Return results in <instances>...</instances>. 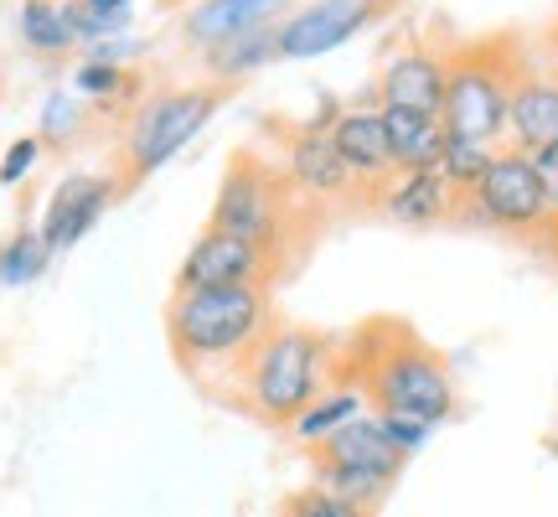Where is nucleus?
<instances>
[{
	"mask_svg": "<svg viewBox=\"0 0 558 517\" xmlns=\"http://www.w3.org/2000/svg\"><path fill=\"white\" fill-rule=\"evenodd\" d=\"M331 120H337V109H326L316 120H300L284 130V160H279V171L290 181V192L305 202L362 197L352 171L341 166L337 145H331Z\"/></svg>",
	"mask_w": 558,
	"mask_h": 517,
	"instance_id": "10",
	"label": "nucleus"
},
{
	"mask_svg": "<svg viewBox=\"0 0 558 517\" xmlns=\"http://www.w3.org/2000/svg\"><path fill=\"white\" fill-rule=\"evenodd\" d=\"M378 104L383 109L439 115V104H445V52L424 47V41L393 52L378 73Z\"/></svg>",
	"mask_w": 558,
	"mask_h": 517,
	"instance_id": "15",
	"label": "nucleus"
},
{
	"mask_svg": "<svg viewBox=\"0 0 558 517\" xmlns=\"http://www.w3.org/2000/svg\"><path fill=\"white\" fill-rule=\"evenodd\" d=\"M367 202L399 228H439V223H450L460 213V192L439 171H399Z\"/></svg>",
	"mask_w": 558,
	"mask_h": 517,
	"instance_id": "14",
	"label": "nucleus"
},
{
	"mask_svg": "<svg viewBox=\"0 0 558 517\" xmlns=\"http://www.w3.org/2000/svg\"><path fill=\"white\" fill-rule=\"evenodd\" d=\"M94 11H109V16H135V0H83Z\"/></svg>",
	"mask_w": 558,
	"mask_h": 517,
	"instance_id": "31",
	"label": "nucleus"
},
{
	"mask_svg": "<svg viewBox=\"0 0 558 517\" xmlns=\"http://www.w3.org/2000/svg\"><path fill=\"white\" fill-rule=\"evenodd\" d=\"M88 135V104L73 94V88H52L41 99V115H37V140L52 145V151H68L73 140Z\"/></svg>",
	"mask_w": 558,
	"mask_h": 517,
	"instance_id": "24",
	"label": "nucleus"
},
{
	"mask_svg": "<svg viewBox=\"0 0 558 517\" xmlns=\"http://www.w3.org/2000/svg\"><path fill=\"white\" fill-rule=\"evenodd\" d=\"M275 305L264 285H228V290H171L166 305V341L171 358L192 378L233 373L239 378L243 358L269 337Z\"/></svg>",
	"mask_w": 558,
	"mask_h": 517,
	"instance_id": "1",
	"label": "nucleus"
},
{
	"mask_svg": "<svg viewBox=\"0 0 558 517\" xmlns=\"http://www.w3.org/2000/svg\"><path fill=\"white\" fill-rule=\"evenodd\" d=\"M279 517H373V513L311 481V486H300V492H290V497L279 502Z\"/></svg>",
	"mask_w": 558,
	"mask_h": 517,
	"instance_id": "27",
	"label": "nucleus"
},
{
	"mask_svg": "<svg viewBox=\"0 0 558 517\" xmlns=\"http://www.w3.org/2000/svg\"><path fill=\"white\" fill-rule=\"evenodd\" d=\"M492 160H497V145H476V140L445 135V160H439V177H445L460 197H465V192L486 177V166H492Z\"/></svg>",
	"mask_w": 558,
	"mask_h": 517,
	"instance_id": "25",
	"label": "nucleus"
},
{
	"mask_svg": "<svg viewBox=\"0 0 558 517\" xmlns=\"http://www.w3.org/2000/svg\"><path fill=\"white\" fill-rule=\"evenodd\" d=\"M269 62H279V32L275 26L248 32V37H233V41H218V47L202 52V68L218 79V88L222 83L248 79V73H259V68H269Z\"/></svg>",
	"mask_w": 558,
	"mask_h": 517,
	"instance_id": "22",
	"label": "nucleus"
},
{
	"mask_svg": "<svg viewBox=\"0 0 558 517\" xmlns=\"http://www.w3.org/2000/svg\"><path fill=\"white\" fill-rule=\"evenodd\" d=\"M388 11V0H305L279 21V62H311L362 37Z\"/></svg>",
	"mask_w": 558,
	"mask_h": 517,
	"instance_id": "9",
	"label": "nucleus"
},
{
	"mask_svg": "<svg viewBox=\"0 0 558 517\" xmlns=\"http://www.w3.org/2000/svg\"><path fill=\"white\" fill-rule=\"evenodd\" d=\"M284 11H290V0H197V5H186V16H181V37L207 52V47H218V41L279 26Z\"/></svg>",
	"mask_w": 558,
	"mask_h": 517,
	"instance_id": "17",
	"label": "nucleus"
},
{
	"mask_svg": "<svg viewBox=\"0 0 558 517\" xmlns=\"http://www.w3.org/2000/svg\"><path fill=\"white\" fill-rule=\"evenodd\" d=\"M311 460H316V486L357 502L367 513H378V502L403 477V456L393 450V440H388L378 414L352 419L341 435H331L320 450H311Z\"/></svg>",
	"mask_w": 558,
	"mask_h": 517,
	"instance_id": "8",
	"label": "nucleus"
},
{
	"mask_svg": "<svg viewBox=\"0 0 558 517\" xmlns=\"http://www.w3.org/2000/svg\"><path fill=\"white\" fill-rule=\"evenodd\" d=\"M331 145H337L341 166L352 171L362 197H373L388 177H399L393 166V145H388V124H383L378 104H352V109H337L331 120Z\"/></svg>",
	"mask_w": 558,
	"mask_h": 517,
	"instance_id": "13",
	"label": "nucleus"
},
{
	"mask_svg": "<svg viewBox=\"0 0 558 517\" xmlns=\"http://www.w3.org/2000/svg\"><path fill=\"white\" fill-rule=\"evenodd\" d=\"M558 140V68H527L518 62L512 109H507V145L512 151H543Z\"/></svg>",
	"mask_w": 558,
	"mask_h": 517,
	"instance_id": "16",
	"label": "nucleus"
},
{
	"mask_svg": "<svg viewBox=\"0 0 558 517\" xmlns=\"http://www.w3.org/2000/svg\"><path fill=\"white\" fill-rule=\"evenodd\" d=\"M16 37L32 58L58 62L68 58L78 41H73V26H68V11L62 0H21L16 5Z\"/></svg>",
	"mask_w": 558,
	"mask_h": 517,
	"instance_id": "21",
	"label": "nucleus"
},
{
	"mask_svg": "<svg viewBox=\"0 0 558 517\" xmlns=\"http://www.w3.org/2000/svg\"><path fill=\"white\" fill-rule=\"evenodd\" d=\"M120 197H124L120 177H109V171H68V177L47 192V207H41V223H37L47 249L62 254V249L83 243Z\"/></svg>",
	"mask_w": 558,
	"mask_h": 517,
	"instance_id": "12",
	"label": "nucleus"
},
{
	"mask_svg": "<svg viewBox=\"0 0 558 517\" xmlns=\"http://www.w3.org/2000/svg\"><path fill=\"white\" fill-rule=\"evenodd\" d=\"M362 414H373V404H367V394H362V383H352V378H337L326 394L305 409V414L290 424V435L305 445V450H320L331 435H341L352 419H362Z\"/></svg>",
	"mask_w": 558,
	"mask_h": 517,
	"instance_id": "19",
	"label": "nucleus"
},
{
	"mask_svg": "<svg viewBox=\"0 0 558 517\" xmlns=\"http://www.w3.org/2000/svg\"><path fill=\"white\" fill-rule=\"evenodd\" d=\"M538 249H543V254H548V258H554V264H558V213H554V218H548V228H543V233H538Z\"/></svg>",
	"mask_w": 558,
	"mask_h": 517,
	"instance_id": "32",
	"label": "nucleus"
},
{
	"mask_svg": "<svg viewBox=\"0 0 558 517\" xmlns=\"http://www.w3.org/2000/svg\"><path fill=\"white\" fill-rule=\"evenodd\" d=\"M518 47L512 41H471L445 52V104L439 124L445 135L476 140V145H507V109L518 83Z\"/></svg>",
	"mask_w": 558,
	"mask_h": 517,
	"instance_id": "4",
	"label": "nucleus"
},
{
	"mask_svg": "<svg viewBox=\"0 0 558 517\" xmlns=\"http://www.w3.org/2000/svg\"><path fill=\"white\" fill-rule=\"evenodd\" d=\"M47 264H52V249L41 239V228L21 223L11 239H0V290H26V285H37V279L47 275Z\"/></svg>",
	"mask_w": 558,
	"mask_h": 517,
	"instance_id": "23",
	"label": "nucleus"
},
{
	"mask_svg": "<svg viewBox=\"0 0 558 517\" xmlns=\"http://www.w3.org/2000/svg\"><path fill=\"white\" fill-rule=\"evenodd\" d=\"M337 378L341 352L331 337H320L311 326H269V337L243 358L233 388H239V404L259 424L290 430Z\"/></svg>",
	"mask_w": 558,
	"mask_h": 517,
	"instance_id": "2",
	"label": "nucleus"
},
{
	"mask_svg": "<svg viewBox=\"0 0 558 517\" xmlns=\"http://www.w3.org/2000/svg\"><path fill=\"white\" fill-rule=\"evenodd\" d=\"M218 109H222L218 83H171V88H150V94L124 115V135H120L124 192L140 187L145 177H156L160 166H171V160L213 124Z\"/></svg>",
	"mask_w": 558,
	"mask_h": 517,
	"instance_id": "5",
	"label": "nucleus"
},
{
	"mask_svg": "<svg viewBox=\"0 0 558 517\" xmlns=\"http://www.w3.org/2000/svg\"><path fill=\"white\" fill-rule=\"evenodd\" d=\"M62 11H68V26H73L78 52H88V47H99V41H114V37H130V32H135V16H109V11H94V5H83V0H62Z\"/></svg>",
	"mask_w": 558,
	"mask_h": 517,
	"instance_id": "26",
	"label": "nucleus"
},
{
	"mask_svg": "<svg viewBox=\"0 0 558 517\" xmlns=\"http://www.w3.org/2000/svg\"><path fill=\"white\" fill-rule=\"evenodd\" d=\"M460 223H476V228H492V233H507V239H533L548 228L554 218V202L543 192V177L527 151H512L501 145L497 160L486 166V177L460 197Z\"/></svg>",
	"mask_w": 558,
	"mask_h": 517,
	"instance_id": "7",
	"label": "nucleus"
},
{
	"mask_svg": "<svg viewBox=\"0 0 558 517\" xmlns=\"http://www.w3.org/2000/svg\"><path fill=\"white\" fill-rule=\"evenodd\" d=\"M383 430H388V440H393V450H399L403 460L418 456L424 445H429V435H435V424H418V419H403V414H378Z\"/></svg>",
	"mask_w": 558,
	"mask_h": 517,
	"instance_id": "29",
	"label": "nucleus"
},
{
	"mask_svg": "<svg viewBox=\"0 0 558 517\" xmlns=\"http://www.w3.org/2000/svg\"><path fill=\"white\" fill-rule=\"evenodd\" d=\"M41 156H47V145L37 140V130H32V135H16L5 145V156H0V187H21V181L41 166Z\"/></svg>",
	"mask_w": 558,
	"mask_h": 517,
	"instance_id": "28",
	"label": "nucleus"
},
{
	"mask_svg": "<svg viewBox=\"0 0 558 517\" xmlns=\"http://www.w3.org/2000/svg\"><path fill=\"white\" fill-rule=\"evenodd\" d=\"M207 223L243 243H254V249H264L284 269V254L295 243V192H290V181H284L279 166H269L254 151H243V156L228 160Z\"/></svg>",
	"mask_w": 558,
	"mask_h": 517,
	"instance_id": "6",
	"label": "nucleus"
},
{
	"mask_svg": "<svg viewBox=\"0 0 558 517\" xmlns=\"http://www.w3.org/2000/svg\"><path fill=\"white\" fill-rule=\"evenodd\" d=\"M533 166H538L543 192H548V202H554V213H558V140L543 145V151H533Z\"/></svg>",
	"mask_w": 558,
	"mask_h": 517,
	"instance_id": "30",
	"label": "nucleus"
},
{
	"mask_svg": "<svg viewBox=\"0 0 558 517\" xmlns=\"http://www.w3.org/2000/svg\"><path fill=\"white\" fill-rule=\"evenodd\" d=\"M362 341H367L362 362H347L341 378L362 383L373 414H403L435 430L456 419V378L435 347H424L414 332H403L393 321L373 326Z\"/></svg>",
	"mask_w": 558,
	"mask_h": 517,
	"instance_id": "3",
	"label": "nucleus"
},
{
	"mask_svg": "<svg viewBox=\"0 0 558 517\" xmlns=\"http://www.w3.org/2000/svg\"><path fill=\"white\" fill-rule=\"evenodd\" d=\"M83 104H99V109H114V115H130L150 88L140 79V68H120V62H94L78 58L73 62V83H68Z\"/></svg>",
	"mask_w": 558,
	"mask_h": 517,
	"instance_id": "20",
	"label": "nucleus"
},
{
	"mask_svg": "<svg viewBox=\"0 0 558 517\" xmlns=\"http://www.w3.org/2000/svg\"><path fill=\"white\" fill-rule=\"evenodd\" d=\"M383 124H388V145H393V166L399 171H439V160H445V124H439V115L383 109Z\"/></svg>",
	"mask_w": 558,
	"mask_h": 517,
	"instance_id": "18",
	"label": "nucleus"
},
{
	"mask_svg": "<svg viewBox=\"0 0 558 517\" xmlns=\"http://www.w3.org/2000/svg\"><path fill=\"white\" fill-rule=\"evenodd\" d=\"M279 275V264L254 243L233 239L222 228H202L186 243V254L177 264V290H228V285H269Z\"/></svg>",
	"mask_w": 558,
	"mask_h": 517,
	"instance_id": "11",
	"label": "nucleus"
}]
</instances>
